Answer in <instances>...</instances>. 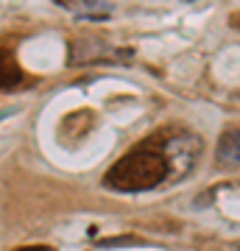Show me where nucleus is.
<instances>
[{
  "instance_id": "obj_1",
  "label": "nucleus",
  "mask_w": 240,
  "mask_h": 251,
  "mask_svg": "<svg viewBox=\"0 0 240 251\" xmlns=\"http://www.w3.org/2000/svg\"><path fill=\"white\" fill-rule=\"evenodd\" d=\"M170 173L168 145L160 137H151L137 148L120 156L104 176V184L117 193H145L160 187Z\"/></svg>"
},
{
  "instance_id": "obj_2",
  "label": "nucleus",
  "mask_w": 240,
  "mask_h": 251,
  "mask_svg": "<svg viewBox=\"0 0 240 251\" xmlns=\"http://www.w3.org/2000/svg\"><path fill=\"white\" fill-rule=\"evenodd\" d=\"M26 84V73L20 70L9 50H0V90H17Z\"/></svg>"
},
{
  "instance_id": "obj_3",
  "label": "nucleus",
  "mask_w": 240,
  "mask_h": 251,
  "mask_svg": "<svg viewBox=\"0 0 240 251\" xmlns=\"http://www.w3.org/2000/svg\"><path fill=\"white\" fill-rule=\"evenodd\" d=\"M218 162L229 165V168H240V128L223 131L218 140Z\"/></svg>"
},
{
  "instance_id": "obj_4",
  "label": "nucleus",
  "mask_w": 240,
  "mask_h": 251,
  "mask_svg": "<svg viewBox=\"0 0 240 251\" xmlns=\"http://www.w3.org/2000/svg\"><path fill=\"white\" fill-rule=\"evenodd\" d=\"M132 243H137L134 237H107V240H98L95 246L98 249H112V246H132Z\"/></svg>"
},
{
  "instance_id": "obj_5",
  "label": "nucleus",
  "mask_w": 240,
  "mask_h": 251,
  "mask_svg": "<svg viewBox=\"0 0 240 251\" xmlns=\"http://www.w3.org/2000/svg\"><path fill=\"white\" fill-rule=\"evenodd\" d=\"M14 251H53V249H48V246H20Z\"/></svg>"
}]
</instances>
